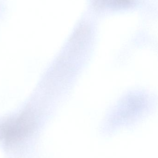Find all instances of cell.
I'll list each match as a JSON object with an SVG mask.
<instances>
[{
    "label": "cell",
    "mask_w": 158,
    "mask_h": 158,
    "mask_svg": "<svg viewBox=\"0 0 158 158\" xmlns=\"http://www.w3.org/2000/svg\"><path fill=\"white\" fill-rule=\"evenodd\" d=\"M32 121L30 115L24 114L2 127V133L8 138H17L30 128Z\"/></svg>",
    "instance_id": "obj_1"
},
{
    "label": "cell",
    "mask_w": 158,
    "mask_h": 158,
    "mask_svg": "<svg viewBox=\"0 0 158 158\" xmlns=\"http://www.w3.org/2000/svg\"><path fill=\"white\" fill-rule=\"evenodd\" d=\"M134 0H101L100 3L111 7H124L130 5Z\"/></svg>",
    "instance_id": "obj_2"
}]
</instances>
